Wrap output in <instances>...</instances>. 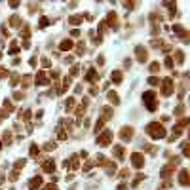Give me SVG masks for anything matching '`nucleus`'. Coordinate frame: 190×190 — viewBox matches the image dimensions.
I'll return each mask as SVG.
<instances>
[{
    "label": "nucleus",
    "instance_id": "a211bd4d",
    "mask_svg": "<svg viewBox=\"0 0 190 190\" xmlns=\"http://www.w3.org/2000/svg\"><path fill=\"white\" fill-rule=\"evenodd\" d=\"M175 57H177V63H179V65H183V63H184V53L181 51V50L175 51Z\"/></svg>",
    "mask_w": 190,
    "mask_h": 190
},
{
    "label": "nucleus",
    "instance_id": "cd10ccee",
    "mask_svg": "<svg viewBox=\"0 0 190 190\" xmlns=\"http://www.w3.org/2000/svg\"><path fill=\"white\" fill-rule=\"evenodd\" d=\"M21 34L23 36H25V38H29V34H30V30H29V27L25 25V27H23V30H21Z\"/></svg>",
    "mask_w": 190,
    "mask_h": 190
},
{
    "label": "nucleus",
    "instance_id": "4c0bfd02",
    "mask_svg": "<svg viewBox=\"0 0 190 190\" xmlns=\"http://www.w3.org/2000/svg\"><path fill=\"white\" fill-rule=\"evenodd\" d=\"M44 190H57V186H55V184H48Z\"/></svg>",
    "mask_w": 190,
    "mask_h": 190
},
{
    "label": "nucleus",
    "instance_id": "9b49d317",
    "mask_svg": "<svg viewBox=\"0 0 190 190\" xmlns=\"http://www.w3.org/2000/svg\"><path fill=\"white\" fill-rule=\"evenodd\" d=\"M40 184H42V177H34L33 181H30V184H29V186H30V190H36Z\"/></svg>",
    "mask_w": 190,
    "mask_h": 190
},
{
    "label": "nucleus",
    "instance_id": "c756f323",
    "mask_svg": "<svg viewBox=\"0 0 190 190\" xmlns=\"http://www.w3.org/2000/svg\"><path fill=\"white\" fill-rule=\"evenodd\" d=\"M10 23H12V25H13V27H17V25H19V17H17V15H13V17H12V21H10Z\"/></svg>",
    "mask_w": 190,
    "mask_h": 190
},
{
    "label": "nucleus",
    "instance_id": "e433bc0d",
    "mask_svg": "<svg viewBox=\"0 0 190 190\" xmlns=\"http://www.w3.org/2000/svg\"><path fill=\"white\" fill-rule=\"evenodd\" d=\"M72 61H74L72 55H67V57H65V63H72Z\"/></svg>",
    "mask_w": 190,
    "mask_h": 190
},
{
    "label": "nucleus",
    "instance_id": "0eeeda50",
    "mask_svg": "<svg viewBox=\"0 0 190 190\" xmlns=\"http://www.w3.org/2000/svg\"><path fill=\"white\" fill-rule=\"evenodd\" d=\"M74 48V42L70 40V38H65V40H63L61 44H59V50L61 51H67V50H72Z\"/></svg>",
    "mask_w": 190,
    "mask_h": 190
},
{
    "label": "nucleus",
    "instance_id": "c9c22d12",
    "mask_svg": "<svg viewBox=\"0 0 190 190\" xmlns=\"http://www.w3.org/2000/svg\"><path fill=\"white\" fill-rule=\"evenodd\" d=\"M152 46H154V48H160V46H162V40H152Z\"/></svg>",
    "mask_w": 190,
    "mask_h": 190
},
{
    "label": "nucleus",
    "instance_id": "2f4dec72",
    "mask_svg": "<svg viewBox=\"0 0 190 190\" xmlns=\"http://www.w3.org/2000/svg\"><path fill=\"white\" fill-rule=\"evenodd\" d=\"M165 67H167V68H173V61H171V57H165Z\"/></svg>",
    "mask_w": 190,
    "mask_h": 190
},
{
    "label": "nucleus",
    "instance_id": "393cba45",
    "mask_svg": "<svg viewBox=\"0 0 190 190\" xmlns=\"http://www.w3.org/2000/svg\"><path fill=\"white\" fill-rule=\"evenodd\" d=\"M19 51V46H17V42H12V48H10V53H17Z\"/></svg>",
    "mask_w": 190,
    "mask_h": 190
},
{
    "label": "nucleus",
    "instance_id": "72a5a7b5",
    "mask_svg": "<svg viewBox=\"0 0 190 190\" xmlns=\"http://www.w3.org/2000/svg\"><path fill=\"white\" fill-rule=\"evenodd\" d=\"M42 65H44V67H50V65H51V61L48 59V57H44V59H42Z\"/></svg>",
    "mask_w": 190,
    "mask_h": 190
},
{
    "label": "nucleus",
    "instance_id": "a878e982",
    "mask_svg": "<svg viewBox=\"0 0 190 190\" xmlns=\"http://www.w3.org/2000/svg\"><path fill=\"white\" fill-rule=\"evenodd\" d=\"M25 160H17V162H15V169H21V167H25Z\"/></svg>",
    "mask_w": 190,
    "mask_h": 190
},
{
    "label": "nucleus",
    "instance_id": "f3484780",
    "mask_svg": "<svg viewBox=\"0 0 190 190\" xmlns=\"http://www.w3.org/2000/svg\"><path fill=\"white\" fill-rule=\"evenodd\" d=\"M108 101H110V103H114V105H118V103H120V97H118L114 91H110V93H108Z\"/></svg>",
    "mask_w": 190,
    "mask_h": 190
},
{
    "label": "nucleus",
    "instance_id": "20e7f679",
    "mask_svg": "<svg viewBox=\"0 0 190 190\" xmlns=\"http://www.w3.org/2000/svg\"><path fill=\"white\" fill-rule=\"evenodd\" d=\"M171 93H173V80H171V78H165L163 86H162V95L167 97V95H171Z\"/></svg>",
    "mask_w": 190,
    "mask_h": 190
},
{
    "label": "nucleus",
    "instance_id": "4be33fe9",
    "mask_svg": "<svg viewBox=\"0 0 190 190\" xmlns=\"http://www.w3.org/2000/svg\"><path fill=\"white\" fill-rule=\"evenodd\" d=\"M84 17L80 15V17H78V15H74V17H68V23H72V25H78V23H80Z\"/></svg>",
    "mask_w": 190,
    "mask_h": 190
},
{
    "label": "nucleus",
    "instance_id": "ea45409f",
    "mask_svg": "<svg viewBox=\"0 0 190 190\" xmlns=\"http://www.w3.org/2000/svg\"><path fill=\"white\" fill-rule=\"evenodd\" d=\"M29 63H30V67H36V57H33V59H30Z\"/></svg>",
    "mask_w": 190,
    "mask_h": 190
},
{
    "label": "nucleus",
    "instance_id": "37998d69",
    "mask_svg": "<svg viewBox=\"0 0 190 190\" xmlns=\"http://www.w3.org/2000/svg\"><path fill=\"white\" fill-rule=\"evenodd\" d=\"M0 146H2V145H0Z\"/></svg>",
    "mask_w": 190,
    "mask_h": 190
},
{
    "label": "nucleus",
    "instance_id": "bb28decb",
    "mask_svg": "<svg viewBox=\"0 0 190 190\" xmlns=\"http://www.w3.org/2000/svg\"><path fill=\"white\" fill-rule=\"evenodd\" d=\"M4 141L6 142H12V131H4Z\"/></svg>",
    "mask_w": 190,
    "mask_h": 190
},
{
    "label": "nucleus",
    "instance_id": "412c9836",
    "mask_svg": "<svg viewBox=\"0 0 190 190\" xmlns=\"http://www.w3.org/2000/svg\"><path fill=\"white\" fill-rule=\"evenodd\" d=\"M38 152H40L38 145H30V156H33V158H36V156H38Z\"/></svg>",
    "mask_w": 190,
    "mask_h": 190
},
{
    "label": "nucleus",
    "instance_id": "ddd939ff",
    "mask_svg": "<svg viewBox=\"0 0 190 190\" xmlns=\"http://www.w3.org/2000/svg\"><path fill=\"white\" fill-rule=\"evenodd\" d=\"M88 103H89L88 99H84V101L80 103V107H78V110H76V114H78V116H82V114H84V110L88 108Z\"/></svg>",
    "mask_w": 190,
    "mask_h": 190
},
{
    "label": "nucleus",
    "instance_id": "aec40b11",
    "mask_svg": "<svg viewBox=\"0 0 190 190\" xmlns=\"http://www.w3.org/2000/svg\"><path fill=\"white\" fill-rule=\"evenodd\" d=\"M114 154H116V158H124V146H114Z\"/></svg>",
    "mask_w": 190,
    "mask_h": 190
},
{
    "label": "nucleus",
    "instance_id": "39448f33",
    "mask_svg": "<svg viewBox=\"0 0 190 190\" xmlns=\"http://www.w3.org/2000/svg\"><path fill=\"white\" fill-rule=\"evenodd\" d=\"M135 55H137V59H139L141 63H145V61H146V57H148V53H146V50H145V46H137V48H135Z\"/></svg>",
    "mask_w": 190,
    "mask_h": 190
},
{
    "label": "nucleus",
    "instance_id": "f8f14e48",
    "mask_svg": "<svg viewBox=\"0 0 190 190\" xmlns=\"http://www.w3.org/2000/svg\"><path fill=\"white\" fill-rule=\"evenodd\" d=\"M53 169H55V162H53V160H46V162H44V171H50V173H51Z\"/></svg>",
    "mask_w": 190,
    "mask_h": 190
},
{
    "label": "nucleus",
    "instance_id": "5701e85b",
    "mask_svg": "<svg viewBox=\"0 0 190 190\" xmlns=\"http://www.w3.org/2000/svg\"><path fill=\"white\" fill-rule=\"evenodd\" d=\"M4 108L8 110V112H12V110H13V105H12V101H8V99H6V101H4Z\"/></svg>",
    "mask_w": 190,
    "mask_h": 190
},
{
    "label": "nucleus",
    "instance_id": "2eb2a0df",
    "mask_svg": "<svg viewBox=\"0 0 190 190\" xmlns=\"http://www.w3.org/2000/svg\"><path fill=\"white\" fill-rule=\"evenodd\" d=\"M179 179H181V184H188V171L186 169H183V171H181V175H179Z\"/></svg>",
    "mask_w": 190,
    "mask_h": 190
},
{
    "label": "nucleus",
    "instance_id": "58836bf2",
    "mask_svg": "<svg viewBox=\"0 0 190 190\" xmlns=\"http://www.w3.org/2000/svg\"><path fill=\"white\" fill-rule=\"evenodd\" d=\"M46 25H48V19L42 17V19H40V27H46Z\"/></svg>",
    "mask_w": 190,
    "mask_h": 190
},
{
    "label": "nucleus",
    "instance_id": "1a4fd4ad",
    "mask_svg": "<svg viewBox=\"0 0 190 190\" xmlns=\"http://www.w3.org/2000/svg\"><path fill=\"white\" fill-rule=\"evenodd\" d=\"M36 84H40V86L50 84V78L46 76V72H38V76H36Z\"/></svg>",
    "mask_w": 190,
    "mask_h": 190
},
{
    "label": "nucleus",
    "instance_id": "9d476101",
    "mask_svg": "<svg viewBox=\"0 0 190 190\" xmlns=\"http://www.w3.org/2000/svg\"><path fill=\"white\" fill-rule=\"evenodd\" d=\"M97 78H99L97 70H95V68H89V70H88V74H86V80H88V82H95Z\"/></svg>",
    "mask_w": 190,
    "mask_h": 190
},
{
    "label": "nucleus",
    "instance_id": "79ce46f5",
    "mask_svg": "<svg viewBox=\"0 0 190 190\" xmlns=\"http://www.w3.org/2000/svg\"><path fill=\"white\" fill-rule=\"evenodd\" d=\"M0 59H2V53H0Z\"/></svg>",
    "mask_w": 190,
    "mask_h": 190
},
{
    "label": "nucleus",
    "instance_id": "f257e3e1",
    "mask_svg": "<svg viewBox=\"0 0 190 190\" xmlns=\"http://www.w3.org/2000/svg\"><path fill=\"white\" fill-rule=\"evenodd\" d=\"M146 133H148L152 139H163V137H165V129L160 125V122H152V124L146 128Z\"/></svg>",
    "mask_w": 190,
    "mask_h": 190
},
{
    "label": "nucleus",
    "instance_id": "423d86ee",
    "mask_svg": "<svg viewBox=\"0 0 190 190\" xmlns=\"http://www.w3.org/2000/svg\"><path fill=\"white\" fill-rule=\"evenodd\" d=\"M120 137H122L124 141H131V139H133V128H128V125L122 128V129H120Z\"/></svg>",
    "mask_w": 190,
    "mask_h": 190
},
{
    "label": "nucleus",
    "instance_id": "dca6fc26",
    "mask_svg": "<svg viewBox=\"0 0 190 190\" xmlns=\"http://www.w3.org/2000/svg\"><path fill=\"white\" fill-rule=\"evenodd\" d=\"M110 78H112L114 84H120V82H122V72H120V70H116V72H112V76H110Z\"/></svg>",
    "mask_w": 190,
    "mask_h": 190
},
{
    "label": "nucleus",
    "instance_id": "6e6552de",
    "mask_svg": "<svg viewBox=\"0 0 190 190\" xmlns=\"http://www.w3.org/2000/svg\"><path fill=\"white\" fill-rule=\"evenodd\" d=\"M131 160H133V165H135V167H142V162H145V160H142V156L139 152H133L131 154Z\"/></svg>",
    "mask_w": 190,
    "mask_h": 190
},
{
    "label": "nucleus",
    "instance_id": "c85d7f7f",
    "mask_svg": "<svg viewBox=\"0 0 190 190\" xmlns=\"http://www.w3.org/2000/svg\"><path fill=\"white\" fill-rule=\"evenodd\" d=\"M150 70H152V72H156V70H160V63H152V65H150Z\"/></svg>",
    "mask_w": 190,
    "mask_h": 190
},
{
    "label": "nucleus",
    "instance_id": "7c9ffc66",
    "mask_svg": "<svg viewBox=\"0 0 190 190\" xmlns=\"http://www.w3.org/2000/svg\"><path fill=\"white\" fill-rule=\"evenodd\" d=\"M103 124H105V122H103L101 118H99V120H97V124H95V131H99V129L103 128Z\"/></svg>",
    "mask_w": 190,
    "mask_h": 190
},
{
    "label": "nucleus",
    "instance_id": "4468645a",
    "mask_svg": "<svg viewBox=\"0 0 190 190\" xmlns=\"http://www.w3.org/2000/svg\"><path fill=\"white\" fill-rule=\"evenodd\" d=\"M107 23H108V25L112 27V29H116V25H118V19H116V15H114V13H108V19H107Z\"/></svg>",
    "mask_w": 190,
    "mask_h": 190
},
{
    "label": "nucleus",
    "instance_id": "f03ea898",
    "mask_svg": "<svg viewBox=\"0 0 190 190\" xmlns=\"http://www.w3.org/2000/svg\"><path fill=\"white\" fill-rule=\"evenodd\" d=\"M142 101L148 110H156V93L154 91H145L142 93Z\"/></svg>",
    "mask_w": 190,
    "mask_h": 190
},
{
    "label": "nucleus",
    "instance_id": "b1692460",
    "mask_svg": "<svg viewBox=\"0 0 190 190\" xmlns=\"http://www.w3.org/2000/svg\"><path fill=\"white\" fill-rule=\"evenodd\" d=\"M148 84L158 86V84H160V78H156V76H150V78H148Z\"/></svg>",
    "mask_w": 190,
    "mask_h": 190
},
{
    "label": "nucleus",
    "instance_id": "a19ab883",
    "mask_svg": "<svg viewBox=\"0 0 190 190\" xmlns=\"http://www.w3.org/2000/svg\"><path fill=\"white\" fill-rule=\"evenodd\" d=\"M4 118H6V112H0V122H2Z\"/></svg>",
    "mask_w": 190,
    "mask_h": 190
},
{
    "label": "nucleus",
    "instance_id": "473e14b6",
    "mask_svg": "<svg viewBox=\"0 0 190 190\" xmlns=\"http://www.w3.org/2000/svg\"><path fill=\"white\" fill-rule=\"evenodd\" d=\"M8 74H10V72H8L6 68H2V67H0V78H4V76H8Z\"/></svg>",
    "mask_w": 190,
    "mask_h": 190
},
{
    "label": "nucleus",
    "instance_id": "6ab92c4d",
    "mask_svg": "<svg viewBox=\"0 0 190 190\" xmlns=\"http://www.w3.org/2000/svg\"><path fill=\"white\" fill-rule=\"evenodd\" d=\"M65 108H67V110H72V108H74V97H68V99L65 101Z\"/></svg>",
    "mask_w": 190,
    "mask_h": 190
},
{
    "label": "nucleus",
    "instance_id": "f704fd0d",
    "mask_svg": "<svg viewBox=\"0 0 190 190\" xmlns=\"http://www.w3.org/2000/svg\"><path fill=\"white\" fill-rule=\"evenodd\" d=\"M70 76H78V67H72V68H70Z\"/></svg>",
    "mask_w": 190,
    "mask_h": 190
},
{
    "label": "nucleus",
    "instance_id": "7ed1b4c3",
    "mask_svg": "<svg viewBox=\"0 0 190 190\" xmlns=\"http://www.w3.org/2000/svg\"><path fill=\"white\" fill-rule=\"evenodd\" d=\"M110 141H112V133H110V131H105V133H101V135L97 137V142H99L101 146L110 145Z\"/></svg>",
    "mask_w": 190,
    "mask_h": 190
}]
</instances>
